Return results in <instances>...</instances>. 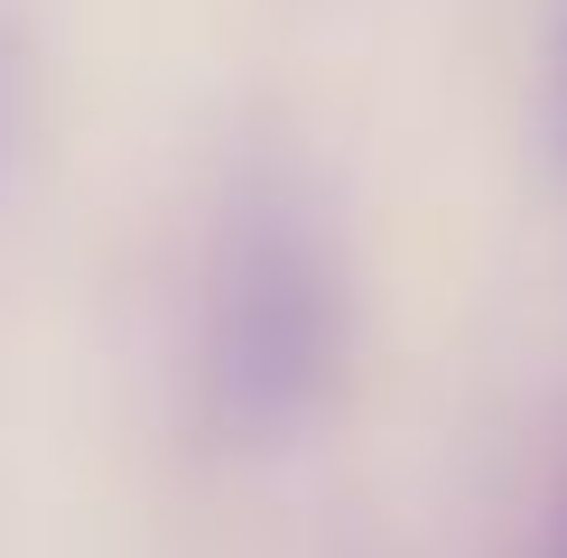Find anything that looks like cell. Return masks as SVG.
<instances>
[{"instance_id":"obj_1","label":"cell","mask_w":567,"mask_h":558,"mask_svg":"<svg viewBox=\"0 0 567 558\" xmlns=\"http://www.w3.org/2000/svg\"><path fill=\"white\" fill-rule=\"evenodd\" d=\"M344 251L289 177H251L215 224L196 308V410L233 456H270L317 428L344 382Z\"/></svg>"},{"instance_id":"obj_2","label":"cell","mask_w":567,"mask_h":558,"mask_svg":"<svg viewBox=\"0 0 567 558\" xmlns=\"http://www.w3.org/2000/svg\"><path fill=\"white\" fill-rule=\"evenodd\" d=\"M549 558H567V494H558V512H549Z\"/></svg>"},{"instance_id":"obj_3","label":"cell","mask_w":567,"mask_h":558,"mask_svg":"<svg viewBox=\"0 0 567 558\" xmlns=\"http://www.w3.org/2000/svg\"><path fill=\"white\" fill-rule=\"evenodd\" d=\"M558 112H567V84H558Z\"/></svg>"}]
</instances>
